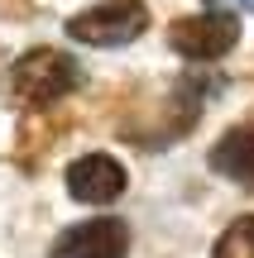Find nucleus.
Instances as JSON below:
<instances>
[{"mask_svg": "<svg viewBox=\"0 0 254 258\" xmlns=\"http://www.w3.org/2000/svg\"><path fill=\"white\" fill-rule=\"evenodd\" d=\"M168 43H173V53L192 57V62H216V57H226L240 43V19L235 15H216V10L187 15V19H178L168 29Z\"/></svg>", "mask_w": 254, "mask_h": 258, "instance_id": "nucleus-3", "label": "nucleus"}, {"mask_svg": "<svg viewBox=\"0 0 254 258\" xmlns=\"http://www.w3.org/2000/svg\"><path fill=\"white\" fill-rule=\"evenodd\" d=\"M216 258H254V215L235 220V225L216 239Z\"/></svg>", "mask_w": 254, "mask_h": 258, "instance_id": "nucleus-7", "label": "nucleus"}, {"mask_svg": "<svg viewBox=\"0 0 254 258\" xmlns=\"http://www.w3.org/2000/svg\"><path fill=\"white\" fill-rule=\"evenodd\" d=\"M144 29H149L144 0H106V5H91V10L67 19V38L72 43H91V48H125Z\"/></svg>", "mask_w": 254, "mask_h": 258, "instance_id": "nucleus-1", "label": "nucleus"}, {"mask_svg": "<svg viewBox=\"0 0 254 258\" xmlns=\"http://www.w3.org/2000/svg\"><path fill=\"white\" fill-rule=\"evenodd\" d=\"M67 191L86 206H111L125 196V167L106 153H86L67 167Z\"/></svg>", "mask_w": 254, "mask_h": 258, "instance_id": "nucleus-5", "label": "nucleus"}, {"mask_svg": "<svg viewBox=\"0 0 254 258\" xmlns=\"http://www.w3.org/2000/svg\"><path fill=\"white\" fill-rule=\"evenodd\" d=\"M216 15H254V0H207Z\"/></svg>", "mask_w": 254, "mask_h": 258, "instance_id": "nucleus-8", "label": "nucleus"}, {"mask_svg": "<svg viewBox=\"0 0 254 258\" xmlns=\"http://www.w3.org/2000/svg\"><path fill=\"white\" fill-rule=\"evenodd\" d=\"M130 253V230L120 220H86L72 225L53 239L48 258H125Z\"/></svg>", "mask_w": 254, "mask_h": 258, "instance_id": "nucleus-4", "label": "nucleus"}, {"mask_svg": "<svg viewBox=\"0 0 254 258\" xmlns=\"http://www.w3.org/2000/svg\"><path fill=\"white\" fill-rule=\"evenodd\" d=\"M211 167L230 182H240L245 191H254V124H240L211 148Z\"/></svg>", "mask_w": 254, "mask_h": 258, "instance_id": "nucleus-6", "label": "nucleus"}, {"mask_svg": "<svg viewBox=\"0 0 254 258\" xmlns=\"http://www.w3.org/2000/svg\"><path fill=\"white\" fill-rule=\"evenodd\" d=\"M82 67L63 53V48H34L15 62V96L24 105H53L67 91H77Z\"/></svg>", "mask_w": 254, "mask_h": 258, "instance_id": "nucleus-2", "label": "nucleus"}]
</instances>
